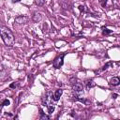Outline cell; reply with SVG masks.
Listing matches in <instances>:
<instances>
[{"label": "cell", "instance_id": "6da1fadb", "mask_svg": "<svg viewBox=\"0 0 120 120\" xmlns=\"http://www.w3.org/2000/svg\"><path fill=\"white\" fill-rule=\"evenodd\" d=\"M0 29H1L0 30L1 38H2L5 45H7L8 47H12L15 43V38H14L12 32L6 26H1Z\"/></svg>", "mask_w": 120, "mask_h": 120}, {"label": "cell", "instance_id": "7a4b0ae2", "mask_svg": "<svg viewBox=\"0 0 120 120\" xmlns=\"http://www.w3.org/2000/svg\"><path fill=\"white\" fill-rule=\"evenodd\" d=\"M72 90H73V95H74V99L79 100L81 102H84V98H82L83 96V86L82 83L79 82L78 81L72 84Z\"/></svg>", "mask_w": 120, "mask_h": 120}, {"label": "cell", "instance_id": "3957f363", "mask_svg": "<svg viewBox=\"0 0 120 120\" xmlns=\"http://www.w3.org/2000/svg\"><path fill=\"white\" fill-rule=\"evenodd\" d=\"M53 100H54L53 99V94L51 91H47L45 93V95L41 98V102L46 107H48L50 104H52V101Z\"/></svg>", "mask_w": 120, "mask_h": 120}, {"label": "cell", "instance_id": "277c9868", "mask_svg": "<svg viewBox=\"0 0 120 120\" xmlns=\"http://www.w3.org/2000/svg\"><path fill=\"white\" fill-rule=\"evenodd\" d=\"M64 57H65V53H63V54H61V55H59V56H57V57L53 60L52 65H53V67H54L55 68H60L63 66V64H64Z\"/></svg>", "mask_w": 120, "mask_h": 120}, {"label": "cell", "instance_id": "5b68a950", "mask_svg": "<svg viewBox=\"0 0 120 120\" xmlns=\"http://www.w3.org/2000/svg\"><path fill=\"white\" fill-rule=\"evenodd\" d=\"M26 20H27V18H26L25 16H22V15H20V16H17V17L15 18V22H16L17 23H19V24H22V23H24V22H26Z\"/></svg>", "mask_w": 120, "mask_h": 120}, {"label": "cell", "instance_id": "8992f818", "mask_svg": "<svg viewBox=\"0 0 120 120\" xmlns=\"http://www.w3.org/2000/svg\"><path fill=\"white\" fill-rule=\"evenodd\" d=\"M110 84L112 86H117L120 84V78L119 77H112L110 81Z\"/></svg>", "mask_w": 120, "mask_h": 120}, {"label": "cell", "instance_id": "52a82bcc", "mask_svg": "<svg viewBox=\"0 0 120 120\" xmlns=\"http://www.w3.org/2000/svg\"><path fill=\"white\" fill-rule=\"evenodd\" d=\"M62 93H63V90L62 89H57L54 93H53V99L54 101H58L60 97L62 96Z\"/></svg>", "mask_w": 120, "mask_h": 120}, {"label": "cell", "instance_id": "ba28073f", "mask_svg": "<svg viewBox=\"0 0 120 120\" xmlns=\"http://www.w3.org/2000/svg\"><path fill=\"white\" fill-rule=\"evenodd\" d=\"M85 84H86L87 89H90V88H93V87L96 86V83L94 82V81H93L92 79H88V80H86Z\"/></svg>", "mask_w": 120, "mask_h": 120}, {"label": "cell", "instance_id": "9c48e42d", "mask_svg": "<svg viewBox=\"0 0 120 120\" xmlns=\"http://www.w3.org/2000/svg\"><path fill=\"white\" fill-rule=\"evenodd\" d=\"M41 19H42V16L40 15V13H35V14L33 15V17H32V20H33L35 22H40Z\"/></svg>", "mask_w": 120, "mask_h": 120}, {"label": "cell", "instance_id": "30bf717a", "mask_svg": "<svg viewBox=\"0 0 120 120\" xmlns=\"http://www.w3.org/2000/svg\"><path fill=\"white\" fill-rule=\"evenodd\" d=\"M39 113H40V119L41 120H49L50 119V116L47 115V114H45L41 109H39Z\"/></svg>", "mask_w": 120, "mask_h": 120}, {"label": "cell", "instance_id": "8fae6325", "mask_svg": "<svg viewBox=\"0 0 120 120\" xmlns=\"http://www.w3.org/2000/svg\"><path fill=\"white\" fill-rule=\"evenodd\" d=\"M112 66H113V63H112V62H108V63H106V64H105V65H104V66H103V67H102V68H101L98 70V72L103 71V70L107 69L109 67H112Z\"/></svg>", "mask_w": 120, "mask_h": 120}, {"label": "cell", "instance_id": "7c38bea8", "mask_svg": "<svg viewBox=\"0 0 120 120\" xmlns=\"http://www.w3.org/2000/svg\"><path fill=\"white\" fill-rule=\"evenodd\" d=\"M19 86H20V82H11V83L9 84V88H11V89H16V88H18Z\"/></svg>", "mask_w": 120, "mask_h": 120}, {"label": "cell", "instance_id": "4fadbf2b", "mask_svg": "<svg viewBox=\"0 0 120 120\" xmlns=\"http://www.w3.org/2000/svg\"><path fill=\"white\" fill-rule=\"evenodd\" d=\"M112 32V30H110V29H108V28H106V27H102V34H103V35L107 36V35H110Z\"/></svg>", "mask_w": 120, "mask_h": 120}, {"label": "cell", "instance_id": "5bb4252c", "mask_svg": "<svg viewBox=\"0 0 120 120\" xmlns=\"http://www.w3.org/2000/svg\"><path fill=\"white\" fill-rule=\"evenodd\" d=\"M47 108H48V112H49V113H52L53 111H54V109H55V106H54L53 104H50Z\"/></svg>", "mask_w": 120, "mask_h": 120}, {"label": "cell", "instance_id": "9a60e30c", "mask_svg": "<svg viewBox=\"0 0 120 120\" xmlns=\"http://www.w3.org/2000/svg\"><path fill=\"white\" fill-rule=\"evenodd\" d=\"M44 1H45V0H34L35 4H36L37 6H39V7L43 6V4H44Z\"/></svg>", "mask_w": 120, "mask_h": 120}, {"label": "cell", "instance_id": "2e32d148", "mask_svg": "<svg viewBox=\"0 0 120 120\" xmlns=\"http://www.w3.org/2000/svg\"><path fill=\"white\" fill-rule=\"evenodd\" d=\"M9 104H10V101H9L8 98H6V99H4L3 102H2V107H4V106H8Z\"/></svg>", "mask_w": 120, "mask_h": 120}, {"label": "cell", "instance_id": "e0dca14e", "mask_svg": "<svg viewBox=\"0 0 120 120\" xmlns=\"http://www.w3.org/2000/svg\"><path fill=\"white\" fill-rule=\"evenodd\" d=\"M79 9L82 12H85L86 11V8H85V6H82V5H80L79 6Z\"/></svg>", "mask_w": 120, "mask_h": 120}, {"label": "cell", "instance_id": "ac0fdd59", "mask_svg": "<svg viewBox=\"0 0 120 120\" xmlns=\"http://www.w3.org/2000/svg\"><path fill=\"white\" fill-rule=\"evenodd\" d=\"M106 1H107V0H98V2H99L103 7H105V5H106Z\"/></svg>", "mask_w": 120, "mask_h": 120}, {"label": "cell", "instance_id": "d6986e66", "mask_svg": "<svg viewBox=\"0 0 120 120\" xmlns=\"http://www.w3.org/2000/svg\"><path fill=\"white\" fill-rule=\"evenodd\" d=\"M112 98H117V94H112Z\"/></svg>", "mask_w": 120, "mask_h": 120}, {"label": "cell", "instance_id": "ffe728a7", "mask_svg": "<svg viewBox=\"0 0 120 120\" xmlns=\"http://www.w3.org/2000/svg\"><path fill=\"white\" fill-rule=\"evenodd\" d=\"M20 1H21V0H12L13 3H17V2H20Z\"/></svg>", "mask_w": 120, "mask_h": 120}]
</instances>
